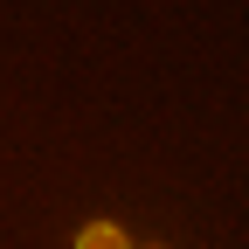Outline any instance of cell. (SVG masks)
<instances>
[{
  "label": "cell",
  "instance_id": "1",
  "mask_svg": "<svg viewBox=\"0 0 249 249\" xmlns=\"http://www.w3.org/2000/svg\"><path fill=\"white\" fill-rule=\"evenodd\" d=\"M76 249H124V235L97 222V229H83V235H76Z\"/></svg>",
  "mask_w": 249,
  "mask_h": 249
}]
</instances>
